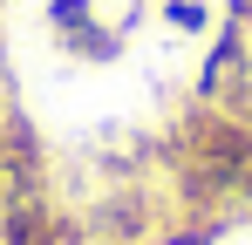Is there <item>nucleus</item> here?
<instances>
[{
  "mask_svg": "<svg viewBox=\"0 0 252 245\" xmlns=\"http://www.w3.org/2000/svg\"><path fill=\"white\" fill-rule=\"evenodd\" d=\"M7 102H14V95H7V75H0V116H7Z\"/></svg>",
  "mask_w": 252,
  "mask_h": 245,
  "instance_id": "39448f33",
  "label": "nucleus"
},
{
  "mask_svg": "<svg viewBox=\"0 0 252 245\" xmlns=\"http://www.w3.org/2000/svg\"><path fill=\"white\" fill-rule=\"evenodd\" d=\"M0 245H89V225L62 198H0Z\"/></svg>",
  "mask_w": 252,
  "mask_h": 245,
  "instance_id": "7ed1b4c3",
  "label": "nucleus"
},
{
  "mask_svg": "<svg viewBox=\"0 0 252 245\" xmlns=\"http://www.w3.org/2000/svg\"><path fill=\"white\" fill-rule=\"evenodd\" d=\"M0 14H7V0H0Z\"/></svg>",
  "mask_w": 252,
  "mask_h": 245,
  "instance_id": "423d86ee",
  "label": "nucleus"
},
{
  "mask_svg": "<svg viewBox=\"0 0 252 245\" xmlns=\"http://www.w3.org/2000/svg\"><path fill=\"white\" fill-rule=\"evenodd\" d=\"M0 198H55V157L48 136L21 102H7L0 116Z\"/></svg>",
  "mask_w": 252,
  "mask_h": 245,
  "instance_id": "f257e3e1",
  "label": "nucleus"
},
{
  "mask_svg": "<svg viewBox=\"0 0 252 245\" xmlns=\"http://www.w3.org/2000/svg\"><path fill=\"white\" fill-rule=\"evenodd\" d=\"M157 7H164V28L170 34H218V21H225V14H218V7H211V0H157Z\"/></svg>",
  "mask_w": 252,
  "mask_h": 245,
  "instance_id": "20e7f679",
  "label": "nucleus"
},
{
  "mask_svg": "<svg viewBox=\"0 0 252 245\" xmlns=\"http://www.w3.org/2000/svg\"><path fill=\"white\" fill-rule=\"evenodd\" d=\"M41 21H48V34H55L62 55L95 61V68H109V61L129 48V34L116 28V21H102V7H95V0H48Z\"/></svg>",
  "mask_w": 252,
  "mask_h": 245,
  "instance_id": "f03ea898",
  "label": "nucleus"
}]
</instances>
